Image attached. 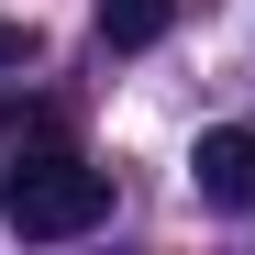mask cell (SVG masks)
<instances>
[{"instance_id":"1","label":"cell","mask_w":255,"mask_h":255,"mask_svg":"<svg viewBox=\"0 0 255 255\" xmlns=\"http://www.w3.org/2000/svg\"><path fill=\"white\" fill-rule=\"evenodd\" d=\"M0 222H11L22 244L100 233V222H111V166H89L67 133H33V144H11V166H0Z\"/></svg>"},{"instance_id":"2","label":"cell","mask_w":255,"mask_h":255,"mask_svg":"<svg viewBox=\"0 0 255 255\" xmlns=\"http://www.w3.org/2000/svg\"><path fill=\"white\" fill-rule=\"evenodd\" d=\"M189 178H200V200H211V211H255V122H222V133H200Z\"/></svg>"},{"instance_id":"3","label":"cell","mask_w":255,"mask_h":255,"mask_svg":"<svg viewBox=\"0 0 255 255\" xmlns=\"http://www.w3.org/2000/svg\"><path fill=\"white\" fill-rule=\"evenodd\" d=\"M166 22H178V0H100V45H111V56L166 45Z\"/></svg>"},{"instance_id":"4","label":"cell","mask_w":255,"mask_h":255,"mask_svg":"<svg viewBox=\"0 0 255 255\" xmlns=\"http://www.w3.org/2000/svg\"><path fill=\"white\" fill-rule=\"evenodd\" d=\"M11 67H33V22H11V11H0V78H11Z\"/></svg>"}]
</instances>
